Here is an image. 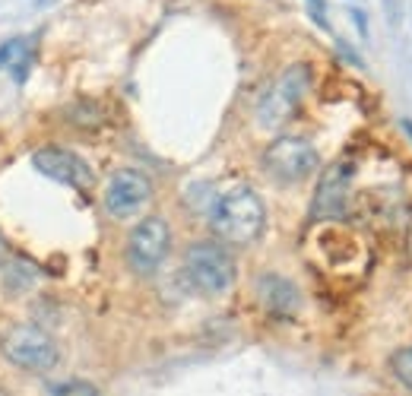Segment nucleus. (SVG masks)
I'll return each instance as SVG.
<instances>
[{"label": "nucleus", "instance_id": "1", "mask_svg": "<svg viewBox=\"0 0 412 396\" xmlns=\"http://www.w3.org/2000/svg\"><path fill=\"white\" fill-rule=\"evenodd\" d=\"M210 228L225 247H251L267 228V206L254 187L238 184L216 197L210 210Z\"/></svg>", "mask_w": 412, "mask_h": 396}, {"label": "nucleus", "instance_id": "2", "mask_svg": "<svg viewBox=\"0 0 412 396\" xmlns=\"http://www.w3.org/2000/svg\"><path fill=\"white\" fill-rule=\"evenodd\" d=\"M184 276L194 291L216 298L235 285L238 263L222 241H194L184 254Z\"/></svg>", "mask_w": 412, "mask_h": 396}, {"label": "nucleus", "instance_id": "3", "mask_svg": "<svg viewBox=\"0 0 412 396\" xmlns=\"http://www.w3.org/2000/svg\"><path fill=\"white\" fill-rule=\"evenodd\" d=\"M307 89H311V67L307 64H292L285 67L276 80L263 89L260 102H257V124L263 130H279L283 124L295 118L298 105L305 102Z\"/></svg>", "mask_w": 412, "mask_h": 396}, {"label": "nucleus", "instance_id": "4", "mask_svg": "<svg viewBox=\"0 0 412 396\" xmlns=\"http://www.w3.org/2000/svg\"><path fill=\"white\" fill-rule=\"evenodd\" d=\"M0 355L19 371L45 374L60 361V349L38 323H16L0 336Z\"/></svg>", "mask_w": 412, "mask_h": 396}, {"label": "nucleus", "instance_id": "5", "mask_svg": "<svg viewBox=\"0 0 412 396\" xmlns=\"http://www.w3.org/2000/svg\"><path fill=\"white\" fill-rule=\"evenodd\" d=\"M263 168L279 184H301L321 168V152L305 136H279L263 150Z\"/></svg>", "mask_w": 412, "mask_h": 396}, {"label": "nucleus", "instance_id": "6", "mask_svg": "<svg viewBox=\"0 0 412 396\" xmlns=\"http://www.w3.org/2000/svg\"><path fill=\"white\" fill-rule=\"evenodd\" d=\"M172 251V225L162 216H146L130 228L124 257L136 276H152Z\"/></svg>", "mask_w": 412, "mask_h": 396}, {"label": "nucleus", "instance_id": "7", "mask_svg": "<svg viewBox=\"0 0 412 396\" xmlns=\"http://www.w3.org/2000/svg\"><path fill=\"white\" fill-rule=\"evenodd\" d=\"M355 178V162L339 159V162L327 165L317 181L314 200H311V219L314 222H330V219H343L346 206H349V190H352Z\"/></svg>", "mask_w": 412, "mask_h": 396}, {"label": "nucleus", "instance_id": "8", "mask_svg": "<svg viewBox=\"0 0 412 396\" xmlns=\"http://www.w3.org/2000/svg\"><path fill=\"white\" fill-rule=\"evenodd\" d=\"M150 200H152V181L140 168H120V172L111 174V181L105 187V210L118 222L140 216Z\"/></svg>", "mask_w": 412, "mask_h": 396}, {"label": "nucleus", "instance_id": "9", "mask_svg": "<svg viewBox=\"0 0 412 396\" xmlns=\"http://www.w3.org/2000/svg\"><path fill=\"white\" fill-rule=\"evenodd\" d=\"M32 165H35V172H42L45 178L60 181V184H67V187H76V190H89V187L96 184V172L89 168V162L70 150H60V146L35 150L32 152Z\"/></svg>", "mask_w": 412, "mask_h": 396}, {"label": "nucleus", "instance_id": "10", "mask_svg": "<svg viewBox=\"0 0 412 396\" xmlns=\"http://www.w3.org/2000/svg\"><path fill=\"white\" fill-rule=\"evenodd\" d=\"M257 301H260L273 317H292L301 307L298 285L292 279L279 276V273H263L257 279Z\"/></svg>", "mask_w": 412, "mask_h": 396}, {"label": "nucleus", "instance_id": "11", "mask_svg": "<svg viewBox=\"0 0 412 396\" xmlns=\"http://www.w3.org/2000/svg\"><path fill=\"white\" fill-rule=\"evenodd\" d=\"M29 54V42L26 38H10V42H3L0 45V67H10L13 70L19 60Z\"/></svg>", "mask_w": 412, "mask_h": 396}, {"label": "nucleus", "instance_id": "12", "mask_svg": "<svg viewBox=\"0 0 412 396\" xmlns=\"http://www.w3.org/2000/svg\"><path fill=\"white\" fill-rule=\"evenodd\" d=\"M390 368H393V377H397L403 387L412 390V345L403 352H397V355L390 359Z\"/></svg>", "mask_w": 412, "mask_h": 396}, {"label": "nucleus", "instance_id": "13", "mask_svg": "<svg viewBox=\"0 0 412 396\" xmlns=\"http://www.w3.org/2000/svg\"><path fill=\"white\" fill-rule=\"evenodd\" d=\"M54 396H102V393H98V387L89 381H64L54 390Z\"/></svg>", "mask_w": 412, "mask_h": 396}, {"label": "nucleus", "instance_id": "14", "mask_svg": "<svg viewBox=\"0 0 412 396\" xmlns=\"http://www.w3.org/2000/svg\"><path fill=\"white\" fill-rule=\"evenodd\" d=\"M307 3V13H311V19H314L321 29H330V23H327V3L323 0H305Z\"/></svg>", "mask_w": 412, "mask_h": 396}, {"label": "nucleus", "instance_id": "15", "mask_svg": "<svg viewBox=\"0 0 412 396\" xmlns=\"http://www.w3.org/2000/svg\"><path fill=\"white\" fill-rule=\"evenodd\" d=\"M29 64H32V54H26L19 64L13 67V76H16V82H23L26 80V73H29Z\"/></svg>", "mask_w": 412, "mask_h": 396}, {"label": "nucleus", "instance_id": "16", "mask_svg": "<svg viewBox=\"0 0 412 396\" xmlns=\"http://www.w3.org/2000/svg\"><path fill=\"white\" fill-rule=\"evenodd\" d=\"M7 254H10V244H7V238H3V235H0V263L7 260Z\"/></svg>", "mask_w": 412, "mask_h": 396}]
</instances>
